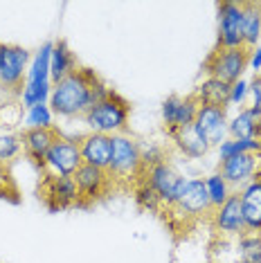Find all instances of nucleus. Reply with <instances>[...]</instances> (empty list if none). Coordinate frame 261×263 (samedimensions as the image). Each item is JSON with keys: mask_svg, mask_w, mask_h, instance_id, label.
Here are the masks:
<instances>
[{"mask_svg": "<svg viewBox=\"0 0 261 263\" xmlns=\"http://www.w3.org/2000/svg\"><path fill=\"white\" fill-rule=\"evenodd\" d=\"M205 189H207V196H210V202L212 207H221L225 200L232 196V189H230V184L221 178V173H212V176L205 178Z\"/></svg>", "mask_w": 261, "mask_h": 263, "instance_id": "26", "label": "nucleus"}, {"mask_svg": "<svg viewBox=\"0 0 261 263\" xmlns=\"http://www.w3.org/2000/svg\"><path fill=\"white\" fill-rule=\"evenodd\" d=\"M250 54L252 50H248L246 45L241 47H214L207 54L203 70L210 79H218L223 83H236L243 77V72L250 65Z\"/></svg>", "mask_w": 261, "mask_h": 263, "instance_id": "6", "label": "nucleus"}, {"mask_svg": "<svg viewBox=\"0 0 261 263\" xmlns=\"http://www.w3.org/2000/svg\"><path fill=\"white\" fill-rule=\"evenodd\" d=\"M194 128L198 130V135L203 137L205 144L210 148L221 146V142L228 135V108L200 104L198 112H196V119H194Z\"/></svg>", "mask_w": 261, "mask_h": 263, "instance_id": "14", "label": "nucleus"}, {"mask_svg": "<svg viewBox=\"0 0 261 263\" xmlns=\"http://www.w3.org/2000/svg\"><path fill=\"white\" fill-rule=\"evenodd\" d=\"M248 88H250V95H252V106L261 108V72L252 77V81L248 83Z\"/></svg>", "mask_w": 261, "mask_h": 263, "instance_id": "32", "label": "nucleus"}, {"mask_svg": "<svg viewBox=\"0 0 261 263\" xmlns=\"http://www.w3.org/2000/svg\"><path fill=\"white\" fill-rule=\"evenodd\" d=\"M250 70H254V74H259V70H261V45H257L252 50V54H250V65H248Z\"/></svg>", "mask_w": 261, "mask_h": 263, "instance_id": "33", "label": "nucleus"}, {"mask_svg": "<svg viewBox=\"0 0 261 263\" xmlns=\"http://www.w3.org/2000/svg\"><path fill=\"white\" fill-rule=\"evenodd\" d=\"M32 61L29 50L14 43H0V90L9 97L23 95L27 81V65Z\"/></svg>", "mask_w": 261, "mask_h": 263, "instance_id": "7", "label": "nucleus"}, {"mask_svg": "<svg viewBox=\"0 0 261 263\" xmlns=\"http://www.w3.org/2000/svg\"><path fill=\"white\" fill-rule=\"evenodd\" d=\"M218 173L230 184L232 191H241L248 182H252L261 173V151L239 153L228 160H221L218 162Z\"/></svg>", "mask_w": 261, "mask_h": 263, "instance_id": "11", "label": "nucleus"}, {"mask_svg": "<svg viewBox=\"0 0 261 263\" xmlns=\"http://www.w3.org/2000/svg\"><path fill=\"white\" fill-rule=\"evenodd\" d=\"M23 153L21 135L18 133H5L0 135V162L11 164Z\"/></svg>", "mask_w": 261, "mask_h": 263, "instance_id": "29", "label": "nucleus"}, {"mask_svg": "<svg viewBox=\"0 0 261 263\" xmlns=\"http://www.w3.org/2000/svg\"><path fill=\"white\" fill-rule=\"evenodd\" d=\"M52 110L47 104L34 106V108H27L25 115V128H47V126H54L52 124Z\"/></svg>", "mask_w": 261, "mask_h": 263, "instance_id": "30", "label": "nucleus"}, {"mask_svg": "<svg viewBox=\"0 0 261 263\" xmlns=\"http://www.w3.org/2000/svg\"><path fill=\"white\" fill-rule=\"evenodd\" d=\"M212 212H214V207L207 196L205 180L194 178V180H187V187L180 194V198L171 202L169 207L160 209L158 218L167 225V230L174 234L176 241H180L200 223H210Z\"/></svg>", "mask_w": 261, "mask_h": 263, "instance_id": "3", "label": "nucleus"}, {"mask_svg": "<svg viewBox=\"0 0 261 263\" xmlns=\"http://www.w3.org/2000/svg\"><path fill=\"white\" fill-rule=\"evenodd\" d=\"M243 9V45L248 50L257 47V41L261 39V3H241Z\"/></svg>", "mask_w": 261, "mask_h": 263, "instance_id": "23", "label": "nucleus"}, {"mask_svg": "<svg viewBox=\"0 0 261 263\" xmlns=\"http://www.w3.org/2000/svg\"><path fill=\"white\" fill-rule=\"evenodd\" d=\"M198 108H200V101L194 92L185 95V97H180V95H169V97L162 101L164 130L169 133V130H176L182 126H192Z\"/></svg>", "mask_w": 261, "mask_h": 263, "instance_id": "15", "label": "nucleus"}, {"mask_svg": "<svg viewBox=\"0 0 261 263\" xmlns=\"http://www.w3.org/2000/svg\"><path fill=\"white\" fill-rule=\"evenodd\" d=\"M210 227L214 232V238H239L241 234H246L239 191H232V196L212 212Z\"/></svg>", "mask_w": 261, "mask_h": 263, "instance_id": "12", "label": "nucleus"}, {"mask_svg": "<svg viewBox=\"0 0 261 263\" xmlns=\"http://www.w3.org/2000/svg\"><path fill=\"white\" fill-rule=\"evenodd\" d=\"M254 151H261L259 140H232V137H225L221 142V146H218V158L228 160V158H232V155L254 153Z\"/></svg>", "mask_w": 261, "mask_h": 263, "instance_id": "27", "label": "nucleus"}, {"mask_svg": "<svg viewBox=\"0 0 261 263\" xmlns=\"http://www.w3.org/2000/svg\"><path fill=\"white\" fill-rule=\"evenodd\" d=\"M108 88L104 79L90 68H77L72 74H68L65 79L52 83L50 92V110L57 117L74 119L84 117L95 104L104 101L108 97Z\"/></svg>", "mask_w": 261, "mask_h": 263, "instance_id": "1", "label": "nucleus"}, {"mask_svg": "<svg viewBox=\"0 0 261 263\" xmlns=\"http://www.w3.org/2000/svg\"><path fill=\"white\" fill-rule=\"evenodd\" d=\"M39 200L45 205L47 212H65L74 209L79 200V191L72 178L65 176H41L39 182Z\"/></svg>", "mask_w": 261, "mask_h": 263, "instance_id": "10", "label": "nucleus"}, {"mask_svg": "<svg viewBox=\"0 0 261 263\" xmlns=\"http://www.w3.org/2000/svg\"><path fill=\"white\" fill-rule=\"evenodd\" d=\"M167 137L174 142L176 148L185 155V158L198 160V158H203V155H207V151H210V146H207L205 140L198 135V130L194 128V124L192 126H182V128L169 130Z\"/></svg>", "mask_w": 261, "mask_h": 263, "instance_id": "20", "label": "nucleus"}, {"mask_svg": "<svg viewBox=\"0 0 261 263\" xmlns=\"http://www.w3.org/2000/svg\"><path fill=\"white\" fill-rule=\"evenodd\" d=\"M248 92H250V88H248V81L239 79L236 83H232V88H230V104H234V106H241Z\"/></svg>", "mask_w": 261, "mask_h": 263, "instance_id": "31", "label": "nucleus"}, {"mask_svg": "<svg viewBox=\"0 0 261 263\" xmlns=\"http://www.w3.org/2000/svg\"><path fill=\"white\" fill-rule=\"evenodd\" d=\"M72 180L77 184V191H79V200H77L74 209H90L99 202H104L108 196H113L110 178L104 169L81 164L72 176Z\"/></svg>", "mask_w": 261, "mask_h": 263, "instance_id": "8", "label": "nucleus"}, {"mask_svg": "<svg viewBox=\"0 0 261 263\" xmlns=\"http://www.w3.org/2000/svg\"><path fill=\"white\" fill-rule=\"evenodd\" d=\"M0 200H9V202H14V205L21 202L18 184L14 180L11 164H7V162H0Z\"/></svg>", "mask_w": 261, "mask_h": 263, "instance_id": "28", "label": "nucleus"}, {"mask_svg": "<svg viewBox=\"0 0 261 263\" xmlns=\"http://www.w3.org/2000/svg\"><path fill=\"white\" fill-rule=\"evenodd\" d=\"M77 68H79V61H77L74 52L70 50V45L65 43L63 39L54 41V45H52V57H50V81L52 83L61 81L68 74H72Z\"/></svg>", "mask_w": 261, "mask_h": 263, "instance_id": "21", "label": "nucleus"}, {"mask_svg": "<svg viewBox=\"0 0 261 263\" xmlns=\"http://www.w3.org/2000/svg\"><path fill=\"white\" fill-rule=\"evenodd\" d=\"M218 34L216 47H241L243 45V9L241 3L221 0L216 3Z\"/></svg>", "mask_w": 261, "mask_h": 263, "instance_id": "13", "label": "nucleus"}, {"mask_svg": "<svg viewBox=\"0 0 261 263\" xmlns=\"http://www.w3.org/2000/svg\"><path fill=\"white\" fill-rule=\"evenodd\" d=\"M185 187L187 178H182L164 158L153 164H142L138 182L133 187V198L140 209H146L158 216L160 209L169 207L180 198Z\"/></svg>", "mask_w": 261, "mask_h": 263, "instance_id": "2", "label": "nucleus"}, {"mask_svg": "<svg viewBox=\"0 0 261 263\" xmlns=\"http://www.w3.org/2000/svg\"><path fill=\"white\" fill-rule=\"evenodd\" d=\"M142 169V144L133 135H113V155L106 173L110 178L113 194H133Z\"/></svg>", "mask_w": 261, "mask_h": 263, "instance_id": "4", "label": "nucleus"}, {"mask_svg": "<svg viewBox=\"0 0 261 263\" xmlns=\"http://www.w3.org/2000/svg\"><path fill=\"white\" fill-rule=\"evenodd\" d=\"M128 119H130V101L122 97L117 90H110L108 97L99 104H95L84 115V122L90 126L92 133L104 135H122L128 133Z\"/></svg>", "mask_w": 261, "mask_h": 263, "instance_id": "5", "label": "nucleus"}, {"mask_svg": "<svg viewBox=\"0 0 261 263\" xmlns=\"http://www.w3.org/2000/svg\"><path fill=\"white\" fill-rule=\"evenodd\" d=\"M52 45L54 41H47L41 45V50L34 54L32 65L27 70V86H41V83H52L50 81V57H52Z\"/></svg>", "mask_w": 261, "mask_h": 263, "instance_id": "24", "label": "nucleus"}, {"mask_svg": "<svg viewBox=\"0 0 261 263\" xmlns=\"http://www.w3.org/2000/svg\"><path fill=\"white\" fill-rule=\"evenodd\" d=\"M230 83H223L218 79H207L200 83L194 90V95L198 97L200 104H210V106H221V108H230Z\"/></svg>", "mask_w": 261, "mask_h": 263, "instance_id": "22", "label": "nucleus"}, {"mask_svg": "<svg viewBox=\"0 0 261 263\" xmlns=\"http://www.w3.org/2000/svg\"><path fill=\"white\" fill-rule=\"evenodd\" d=\"M77 144H79V153L84 164L97 166V169H108L110 164V155H113V137L104 133H86L77 137Z\"/></svg>", "mask_w": 261, "mask_h": 263, "instance_id": "17", "label": "nucleus"}, {"mask_svg": "<svg viewBox=\"0 0 261 263\" xmlns=\"http://www.w3.org/2000/svg\"><path fill=\"white\" fill-rule=\"evenodd\" d=\"M228 135L232 140H259L261 142V108H243L232 122H228Z\"/></svg>", "mask_w": 261, "mask_h": 263, "instance_id": "19", "label": "nucleus"}, {"mask_svg": "<svg viewBox=\"0 0 261 263\" xmlns=\"http://www.w3.org/2000/svg\"><path fill=\"white\" fill-rule=\"evenodd\" d=\"M234 263H261V234L246 232L234 238Z\"/></svg>", "mask_w": 261, "mask_h": 263, "instance_id": "25", "label": "nucleus"}, {"mask_svg": "<svg viewBox=\"0 0 261 263\" xmlns=\"http://www.w3.org/2000/svg\"><path fill=\"white\" fill-rule=\"evenodd\" d=\"M246 232L261 234V173L239 191Z\"/></svg>", "mask_w": 261, "mask_h": 263, "instance_id": "18", "label": "nucleus"}, {"mask_svg": "<svg viewBox=\"0 0 261 263\" xmlns=\"http://www.w3.org/2000/svg\"><path fill=\"white\" fill-rule=\"evenodd\" d=\"M81 164H84V160H81L77 137H65L61 133L54 140V144L50 146V151L45 153L43 171H41V176L45 173V176H65V178H72Z\"/></svg>", "mask_w": 261, "mask_h": 263, "instance_id": "9", "label": "nucleus"}, {"mask_svg": "<svg viewBox=\"0 0 261 263\" xmlns=\"http://www.w3.org/2000/svg\"><path fill=\"white\" fill-rule=\"evenodd\" d=\"M21 135V144L25 158L36 166L39 171H43V160L45 153L50 151V146L54 144V140L61 135V130L57 126H47V128H23L18 130Z\"/></svg>", "mask_w": 261, "mask_h": 263, "instance_id": "16", "label": "nucleus"}]
</instances>
